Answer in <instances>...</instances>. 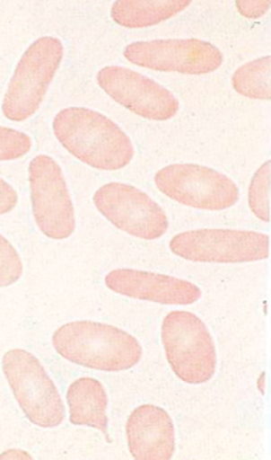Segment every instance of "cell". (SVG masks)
I'll return each mask as SVG.
<instances>
[{
	"instance_id": "obj_11",
	"label": "cell",
	"mask_w": 271,
	"mask_h": 460,
	"mask_svg": "<svg viewBox=\"0 0 271 460\" xmlns=\"http://www.w3.org/2000/svg\"><path fill=\"white\" fill-rule=\"evenodd\" d=\"M96 83L113 102L144 119L168 121L180 111L172 92L130 68L108 66L96 74Z\"/></svg>"
},
{
	"instance_id": "obj_19",
	"label": "cell",
	"mask_w": 271,
	"mask_h": 460,
	"mask_svg": "<svg viewBox=\"0 0 271 460\" xmlns=\"http://www.w3.org/2000/svg\"><path fill=\"white\" fill-rule=\"evenodd\" d=\"M23 275V262L16 248L0 234V287L16 284Z\"/></svg>"
},
{
	"instance_id": "obj_17",
	"label": "cell",
	"mask_w": 271,
	"mask_h": 460,
	"mask_svg": "<svg viewBox=\"0 0 271 460\" xmlns=\"http://www.w3.org/2000/svg\"><path fill=\"white\" fill-rule=\"evenodd\" d=\"M271 164H262L249 181V205L251 213L262 222H270V174Z\"/></svg>"
},
{
	"instance_id": "obj_21",
	"label": "cell",
	"mask_w": 271,
	"mask_h": 460,
	"mask_svg": "<svg viewBox=\"0 0 271 460\" xmlns=\"http://www.w3.org/2000/svg\"><path fill=\"white\" fill-rule=\"evenodd\" d=\"M17 200L16 190L5 180L0 179V216L12 213L16 208Z\"/></svg>"
},
{
	"instance_id": "obj_20",
	"label": "cell",
	"mask_w": 271,
	"mask_h": 460,
	"mask_svg": "<svg viewBox=\"0 0 271 460\" xmlns=\"http://www.w3.org/2000/svg\"><path fill=\"white\" fill-rule=\"evenodd\" d=\"M270 0H238L236 8L247 19H259L270 8Z\"/></svg>"
},
{
	"instance_id": "obj_2",
	"label": "cell",
	"mask_w": 271,
	"mask_h": 460,
	"mask_svg": "<svg viewBox=\"0 0 271 460\" xmlns=\"http://www.w3.org/2000/svg\"><path fill=\"white\" fill-rule=\"evenodd\" d=\"M51 342L63 358L95 371H129L143 357L142 344L129 332L95 321L67 323Z\"/></svg>"
},
{
	"instance_id": "obj_14",
	"label": "cell",
	"mask_w": 271,
	"mask_h": 460,
	"mask_svg": "<svg viewBox=\"0 0 271 460\" xmlns=\"http://www.w3.org/2000/svg\"><path fill=\"white\" fill-rule=\"evenodd\" d=\"M70 423L76 427H91L108 436L109 397L102 383L92 376L74 380L67 389Z\"/></svg>"
},
{
	"instance_id": "obj_5",
	"label": "cell",
	"mask_w": 271,
	"mask_h": 460,
	"mask_svg": "<svg viewBox=\"0 0 271 460\" xmlns=\"http://www.w3.org/2000/svg\"><path fill=\"white\" fill-rule=\"evenodd\" d=\"M2 371L25 417L39 428H57L66 419L61 394L33 354L12 349L2 358Z\"/></svg>"
},
{
	"instance_id": "obj_1",
	"label": "cell",
	"mask_w": 271,
	"mask_h": 460,
	"mask_svg": "<svg viewBox=\"0 0 271 460\" xmlns=\"http://www.w3.org/2000/svg\"><path fill=\"white\" fill-rule=\"evenodd\" d=\"M53 132L66 151L93 169L119 171L136 157L129 135L106 115L87 107L57 112Z\"/></svg>"
},
{
	"instance_id": "obj_7",
	"label": "cell",
	"mask_w": 271,
	"mask_h": 460,
	"mask_svg": "<svg viewBox=\"0 0 271 460\" xmlns=\"http://www.w3.org/2000/svg\"><path fill=\"white\" fill-rule=\"evenodd\" d=\"M170 250L191 262L245 264L268 258L270 237L259 231L205 228L172 237Z\"/></svg>"
},
{
	"instance_id": "obj_12",
	"label": "cell",
	"mask_w": 271,
	"mask_h": 460,
	"mask_svg": "<svg viewBox=\"0 0 271 460\" xmlns=\"http://www.w3.org/2000/svg\"><path fill=\"white\" fill-rule=\"evenodd\" d=\"M104 282L117 295L162 305H191L202 297V290L187 279L144 270H112Z\"/></svg>"
},
{
	"instance_id": "obj_10",
	"label": "cell",
	"mask_w": 271,
	"mask_h": 460,
	"mask_svg": "<svg viewBox=\"0 0 271 460\" xmlns=\"http://www.w3.org/2000/svg\"><path fill=\"white\" fill-rule=\"evenodd\" d=\"M125 58L134 66L164 74L208 75L223 64L221 49L200 40L132 42L125 49Z\"/></svg>"
},
{
	"instance_id": "obj_8",
	"label": "cell",
	"mask_w": 271,
	"mask_h": 460,
	"mask_svg": "<svg viewBox=\"0 0 271 460\" xmlns=\"http://www.w3.org/2000/svg\"><path fill=\"white\" fill-rule=\"evenodd\" d=\"M31 211L38 228L55 241H63L76 230L74 200L55 158L38 155L29 166Z\"/></svg>"
},
{
	"instance_id": "obj_15",
	"label": "cell",
	"mask_w": 271,
	"mask_h": 460,
	"mask_svg": "<svg viewBox=\"0 0 271 460\" xmlns=\"http://www.w3.org/2000/svg\"><path fill=\"white\" fill-rule=\"evenodd\" d=\"M189 5L191 0H118L110 8V17L125 29H147L170 21Z\"/></svg>"
},
{
	"instance_id": "obj_13",
	"label": "cell",
	"mask_w": 271,
	"mask_h": 460,
	"mask_svg": "<svg viewBox=\"0 0 271 460\" xmlns=\"http://www.w3.org/2000/svg\"><path fill=\"white\" fill-rule=\"evenodd\" d=\"M127 448L136 460H170L176 455V427L157 404H142L126 421Z\"/></svg>"
},
{
	"instance_id": "obj_9",
	"label": "cell",
	"mask_w": 271,
	"mask_h": 460,
	"mask_svg": "<svg viewBox=\"0 0 271 460\" xmlns=\"http://www.w3.org/2000/svg\"><path fill=\"white\" fill-rule=\"evenodd\" d=\"M96 209L130 236L155 241L170 228L168 216L159 203L136 186L112 181L93 194Z\"/></svg>"
},
{
	"instance_id": "obj_6",
	"label": "cell",
	"mask_w": 271,
	"mask_h": 460,
	"mask_svg": "<svg viewBox=\"0 0 271 460\" xmlns=\"http://www.w3.org/2000/svg\"><path fill=\"white\" fill-rule=\"evenodd\" d=\"M153 181L157 190L168 199L194 209L223 211L232 208L240 199L234 180L200 164L164 166L155 174Z\"/></svg>"
},
{
	"instance_id": "obj_3",
	"label": "cell",
	"mask_w": 271,
	"mask_h": 460,
	"mask_svg": "<svg viewBox=\"0 0 271 460\" xmlns=\"http://www.w3.org/2000/svg\"><path fill=\"white\" fill-rule=\"evenodd\" d=\"M63 58V42L53 36H44L30 45L17 62L2 102L6 119L22 123L39 111Z\"/></svg>"
},
{
	"instance_id": "obj_4",
	"label": "cell",
	"mask_w": 271,
	"mask_h": 460,
	"mask_svg": "<svg viewBox=\"0 0 271 460\" xmlns=\"http://www.w3.org/2000/svg\"><path fill=\"white\" fill-rule=\"evenodd\" d=\"M162 342L170 369L181 382L204 385L214 376V340L197 314L187 310L166 314L162 323Z\"/></svg>"
},
{
	"instance_id": "obj_16",
	"label": "cell",
	"mask_w": 271,
	"mask_h": 460,
	"mask_svg": "<svg viewBox=\"0 0 271 460\" xmlns=\"http://www.w3.org/2000/svg\"><path fill=\"white\" fill-rule=\"evenodd\" d=\"M271 58H258L255 61L247 62L232 74V89L239 95L251 100H266L271 98Z\"/></svg>"
},
{
	"instance_id": "obj_22",
	"label": "cell",
	"mask_w": 271,
	"mask_h": 460,
	"mask_svg": "<svg viewBox=\"0 0 271 460\" xmlns=\"http://www.w3.org/2000/svg\"><path fill=\"white\" fill-rule=\"evenodd\" d=\"M0 459H31V456L27 451H22V449H10V451L2 453Z\"/></svg>"
},
{
	"instance_id": "obj_18",
	"label": "cell",
	"mask_w": 271,
	"mask_h": 460,
	"mask_svg": "<svg viewBox=\"0 0 271 460\" xmlns=\"http://www.w3.org/2000/svg\"><path fill=\"white\" fill-rule=\"evenodd\" d=\"M33 146L29 135L21 130L0 126V162H12L25 157Z\"/></svg>"
}]
</instances>
